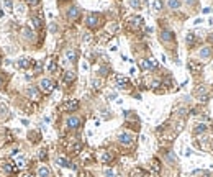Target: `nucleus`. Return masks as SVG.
<instances>
[{"label":"nucleus","instance_id":"6ab92c4d","mask_svg":"<svg viewBox=\"0 0 213 177\" xmlns=\"http://www.w3.org/2000/svg\"><path fill=\"white\" fill-rule=\"evenodd\" d=\"M10 118V110H8V107L5 103H0V120L5 121Z\"/></svg>","mask_w":213,"mask_h":177},{"label":"nucleus","instance_id":"1a4fd4ad","mask_svg":"<svg viewBox=\"0 0 213 177\" xmlns=\"http://www.w3.org/2000/svg\"><path fill=\"white\" fill-rule=\"evenodd\" d=\"M77 108H79V100H75V98L64 102L63 107H61V110H63V112H67V113H72V112H75Z\"/></svg>","mask_w":213,"mask_h":177},{"label":"nucleus","instance_id":"aec40b11","mask_svg":"<svg viewBox=\"0 0 213 177\" xmlns=\"http://www.w3.org/2000/svg\"><path fill=\"white\" fill-rule=\"evenodd\" d=\"M36 174L38 177H51V169H49V166H40L38 167V171H36Z\"/></svg>","mask_w":213,"mask_h":177},{"label":"nucleus","instance_id":"a19ab883","mask_svg":"<svg viewBox=\"0 0 213 177\" xmlns=\"http://www.w3.org/2000/svg\"><path fill=\"white\" fill-rule=\"evenodd\" d=\"M59 2H61V3H63V2H69V0H59Z\"/></svg>","mask_w":213,"mask_h":177},{"label":"nucleus","instance_id":"58836bf2","mask_svg":"<svg viewBox=\"0 0 213 177\" xmlns=\"http://www.w3.org/2000/svg\"><path fill=\"white\" fill-rule=\"evenodd\" d=\"M3 7H7L8 10H12V0H3Z\"/></svg>","mask_w":213,"mask_h":177},{"label":"nucleus","instance_id":"39448f33","mask_svg":"<svg viewBox=\"0 0 213 177\" xmlns=\"http://www.w3.org/2000/svg\"><path fill=\"white\" fill-rule=\"evenodd\" d=\"M25 94H26V97L28 98H31V100H35V102H40L41 100V90L38 89V85H28V87L25 89Z\"/></svg>","mask_w":213,"mask_h":177},{"label":"nucleus","instance_id":"4c0bfd02","mask_svg":"<svg viewBox=\"0 0 213 177\" xmlns=\"http://www.w3.org/2000/svg\"><path fill=\"white\" fill-rule=\"evenodd\" d=\"M165 156H167L169 162H176V156H174V154H172V152H170V151H169V152H167V154H165Z\"/></svg>","mask_w":213,"mask_h":177},{"label":"nucleus","instance_id":"7c9ffc66","mask_svg":"<svg viewBox=\"0 0 213 177\" xmlns=\"http://www.w3.org/2000/svg\"><path fill=\"white\" fill-rule=\"evenodd\" d=\"M153 171L154 172H159L161 171V162H159V159H156V157L153 159Z\"/></svg>","mask_w":213,"mask_h":177},{"label":"nucleus","instance_id":"c9c22d12","mask_svg":"<svg viewBox=\"0 0 213 177\" xmlns=\"http://www.w3.org/2000/svg\"><path fill=\"white\" fill-rule=\"evenodd\" d=\"M103 175H105V177H115V171L105 169V171H103Z\"/></svg>","mask_w":213,"mask_h":177},{"label":"nucleus","instance_id":"412c9836","mask_svg":"<svg viewBox=\"0 0 213 177\" xmlns=\"http://www.w3.org/2000/svg\"><path fill=\"white\" fill-rule=\"evenodd\" d=\"M56 164L61 166V167H74L66 156H58V157H56Z\"/></svg>","mask_w":213,"mask_h":177},{"label":"nucleus","instance_id":"9d476101","mask_svg":"<svg viewBox=\"0 0 213 177\" xmlns=\"http://www.w3.org/2000/svg\"><path fill=\"white\" fill-rule=\"evenodd\" d=\"M115 84H116V87L121 89V90H128L131 87L130 79L125 77V75H116V77H115Z\"/></svg>","mask_w":213,"mask_h":177},{"label":"nucleus","instance_id":"0eeeda50","mask_svg":"<svg viewBox=\"0 0 213 177\" xmlns=\"http://www.w3.org/2000/svg\"><path fill=\"white\" fill-rule=\"evenodd\" d=\"M21 40L25 43H28V44H31V43H35V40H36V33L33 31L30 26H23L21 28Z\"/></svg>","mask_w":213,"mask_h":177},{"label":"nucleus","instance_id":"72a5a7b5","mask_svg":"<svg viewBox=\"0 0 213 177\" xmlns=\"http://www.w3.org/2000/svg\"><path fill=\"white\" fill-rule=\"evenodd\" d=\"M190 69L195 71V72H200V71H202V66L197 64V63H190Z\"/></svg>","mask_w":213,"mask_h":177},{"label":"nucleus","instance_id":"c756f323","mask_svg":"<svg viewBox=\"0 0 213 177\" xmlns=\"http://www.w3.org/2000/svg\"><path fill=\"white\" fill-rule=\"evenodd\" d=\"M185 41H187V44H188V46H192L193 43L197 41V36L193 35V33H188V35H187V38H185Z\"/></svg>","mask_w":213,"mask_h":177},{"label":"nucleus","instance_id":"ddd939ff","mask_svg":"<svg viewBox=\"0 0 213 177\" xmlns=\"http://www.w3.org/2000/svg\"><path fill=\"white\" fill-rule=\"evenodd\" d=\"M33 64H35V61L30 59V57H20V59H18V63H17L18 69H23V71L33 67Z\"/></svg>","mask_w":213,"mask_h":177},{"label":"nucleus","instance_id":"a878e982","mask_svg":"<svg viewBox=\"0 0 213 177\" xmlns=\"http://www.w3.org/2000/svg\"><path fill=\"white\" fill-rule=\"evenodd\" d=\"M128 5L131 8H135V10H139L141 5H143V2H141V0H128Z\"/></svg>","mask_w":213,"mask_h":177},{"label":"nucleus","instance_id":"bb28decb","mask_svg":"<svg viewBox=\"0 0 213 177\" xmlns=\"http://www.w3.org/2000/svg\"><path fill=\"white\" fill-rule=\"evenodd\" d=\"M7 82H8V75H7V72H0V90L5 87Z\"/></svg>","mask_w":213,"mask_h":177},{"label":"nucleus","instance_id":"ea45409f","mask_svg":"<svg viewBox=\"0 0 213 177\" xmlns=\"http://www.w3.org/2000/svg\"><path fill=\"white\" fill-rule=\"evenodd\" d=\"M187 3H188V5H190V7H192V5H193V3H195V0H187Z\"/></svg>","mask_w":213,"mask_h":177},{"label":"nucleus","instance_id":"2f4dec72","mask_svg":"<svg viewBox=\"0 0 213 177\" xmlns=\"http://www.w3.org/2000/svg\"><path fill=\"white\" fill-rule=\"evenodd\" d=\"M25 2H26V5H28V7H38L41 0H25Z\"/></svg>","mask_w":213,"mask_h":177},{"label":"nucleus","instance_id":"f704fd0d","mask_svg":"<svg viewBox=\"0 0 213 177\" xmlns=\"http://www.w3.org/2000/svg\"><path fill=\"white\" fill-rule=\"evenodd\" d=\"M48 69H49V72H56V69H58V66H56V61H49Z\"/></svg>","mask_w":213,"mask_h":177},{"label":"nucleus","instance_id":"393cba45","mask_svg":"<svg viewBox=\"0 0 213 177\" xmlns=\"http://www.w3.org/2000/svg\"><path fill=\"white\" fill-rule=\"evenodd\" d=\"M110 74V67H108V66H100V67H98V75H100V77H105V75H108Z\"/></svg>","mask_w":213,"mask_h":177},{"label":"nucleus","instance_id":"f8f14e48","mask_svg":"<svg viewBox=\"0 0 213 177\" xmlns=\"http://www.w3.org/2000/svg\"><path fill=\"white\" fill-rule=\"evenodd\" d=\"M64 56H66V59L72 64H75L79 59V52H77V49H74V48H67V49L64 51Z\"/></svg>","mask_w":213,"mask_h":177},{"label":"nucleus","instance_id":"a211bd4d","mask_svg":"<svg viewBox=\"0 0 213 177\" xmlns=\"http://www.w3.org/2000/svg\"><path fill=\"white\" fill-rule=\"evenodd\" d=\"M139 66H141V69L148 71V69L158 67V63H156L154 59H141V61H139Z\"/></svg>","mask_w":213,"mask_h":177},{"label":"nucleus","instance_id":"6e6552de","mask_svg":"<svg viewBox=\"0 0 213 177\" xmlns=\"http://www.w3.org/2000/svg\"><path fill=\"white\" fill-rule=\"evenodd\" d=\"M159 40H161V43H164V44H172L176 36H174V33L170 30H162L159 35Z\"/></svg>","mask_w":213,"mask_h":177},{"label":"nucleus","instance_id":"c85d7f7f","mask_svg":"<svg viewBox=\"0 0 213 177\" xmlns=\"http://www.w3.org/2000/svg\"><path fill=\"white\" fill-rule=\"evenodd\" d=\"M162 7H164V2H162V0H154V2H153L154 12H161V10H162Z\"/></svg>","mask_w":213,"mask_h":177},{"label":"nucleus","instance_id":"b1692460","mask_svg":"<svg viewBox=\"0 0 213 177\" xmlns=\"http://www.w3.org/2000/svg\"><path fill=\"white\" fill-rule=\"evenodd\" d=\"M182 5L181 0H167V7L170 8V10H179Z\"/></svg>","mask_w":213,"mask_h":177},{"label":"nucleus","instance_id":"423d86ee","mask_svg":"<svg viewBox=\"0 0 213 177\" xmlns=\"http://www.w3.org/2000/svg\"><path fill=\"white\" fill-rule=\"evenodd\" d=\"M80 15H82V10H80L77 5H72L66 10V18H67L69 21H77L80 18Z\"/></svg>","mask_w":213,"mask_h":177},{"label":"nucleus","instance_id":"5701e85b","mask_svg":"<svg viewBox=\"0 0 213 177\" xmlns=\"http://www.w3.org/2000/svg\"><path fill=\"white\" fill-rule=\"evenodd\" d=\"M207 131V125H205V123H198V125H195V128H193V130H192V133H193V135H202V133H205Z\"/></svg>","mask_w":213,"mask_h":177},{"label":"nucleus","instance_id":"4be33fe9","mask_svg":"<svg viewBox=\"0 0 213 177\" xmlns=\"http://www.w3.org/2000/svg\"><path fill=\"white\" fill-rule=\"evenodd\" d=\"M30 21H31V25L35 26V30H38V31L43 30V26H44V23H43V18L41 17H31Z\"/></svg>","mask_w":213,"mask_h":177},{"label":"nucleus","instance_id":"e433bc0d","mask_svg":"<svg viewBox=\"0 0 213 177\" xmlns=\"http://www.w3.org/2000/svg\"><path fill=\"white\" fill-rule=\"evenodd\" d=\"M100 85H102V82H100L98 79H93V80H92V87H93V89H100Z\"/></svg>","mask_w":213,"mask_h":177},{"label":"nucleus","instance_id":"473e14b6","mask_svg":"<svg viewBox=\"0 0 213 177\" xmlns=\"http://www.w3.org/2000/svg\"><path fill=\"white\" fill-rule=\"evenodd\" d=\"M38 157H40L41 161H46V159H48V151H46V149H41L40 154H38Z\"/></svg>","mask_w":213,"mask_h":177},{"label":"nucleus","instance_id":"4468645a","mask_svg":"<svg viewBox=\"0 0 213 177\" xmlns=\"http://www.w3.org/2000/svg\"><path fill=\"white\" fill-rule=\"evenodd\" d=\"M128 25H130L131 30H138V28L143 26V18L141 17H130L128 18Z\"/></svg>","mask_w":213,"mask_h":177},{"label":"nucleus","instance_id":"9b49d317","mask_svg":"<svg viewBox=\"0 0 213 177\" xmlns=\"http://www.w3.org/2000/svg\"><path fill=\"white\" fill-rule=\"evenodd\" d=\"M0 172L5 174V175H10V174L15 172V166H13L10 161H2L0 162Z\"/></svg>","mask_w":213,"mask_h":177},{"label":"nucleus","instance_id":"2eb2a0df","mask_svg":"<svg viewBox=\"0 0 213 177\" xmlns=\"http://www.w3.org/2000/svg\"><path fill=\"white\" fill-rule=\"evenodd\" d=\"M213 56V48L211 46H203L200 51H198V57H200V59H210V57Z\"/></svg>","mask_w":213,"mask_h":177},{"label":"nucleus","instance_id":"7ed1b4c3","mask_svg":"<svg viewBox=\"0 0 213 177\" xmlns=\"http://www.w3.org/2000/svg\"><path fill=\"white\" fill-rule=\"evenodd\" d=\"M116 140L118 143H120L121 146H133V143H135V135L133 133H130V131H120L118 133V136H116Z\"/></svg>","mask_w":213,"mask_h":177},{"label":"nucleus","instance_id":"20e7f679","mask_svg":"<svg viewBox=\"0 0 213 177\" xmlns=\"http://www.w3.org/2000/svg\"><path fill=\"white\" fill-rule=\"evenodd\" d=\"M66 126H67V130H79L82 126V118L79 115H69L66 118Z\"/></svg>","mask_w":213,"mask_h":177},{"label":"nucleus","instance_id":"dca6fc26","mask_svg":"<svg viewBox=\"0 0 213 177\" xmlns=\"http://www.w3.org/2000/svg\"><path fill=\"white\" fill-rule=\"evenodd\" d=\"M75 79H77V74H75L74 71H66L64 75H63V80H64V84H66V85L74 84V82H75Z\"/></svg>","mask_w":213,"mask_h":177},{"label":"nucleus","instance_id":"f03ea898","mask_svg":"<svg viewBox=\"0 0 213 177\" xmlns=\"http://www.w3.org/2000/svg\"><path fill=\"white\" fill-rule=\"evenodd\" d=\"M38 89L41 90V94H51L54 90V80L51 77H41L38 80Z\"/></svg>","mask_w":213,"mask_h":177},{"label":"nucleus","instance_id":"cd10ccee","mask_svg":"<svg viewBox=\"0 0 213 177\" xmlns=\"http://www.w3.org/2000/svg\"><path fill=\"white\" fill-rule=\"evenodd\" d=\"M28 138H30V141L38 143V141H40V138H41V135L38 131H30V133H28Z\"/></svg>","mask_w":213,"mask_h":177},{"label":"nucleus","instance_id":"f257e3e1","mask_svg":"<svg viewBox=\"0 0 213 177\" xmlns=\"http://www.w3.org/2000/svg\"><path fill=\"white\" fill-rule=\"evenodd\" d=\"M103 15L98 12H90L87 13V17H85V25L87 28H90V30H98L102 25H103Z\"/></svg>","mask_w":213,"mask_h":177},{"label":"nucleus","instance_id":"f3484780","mask_svg":"<svg viewBox=\"0 0 213 177\" xmlns=\"http://www.w3.org/2000/svg\"><path fill=\"white\" fill-rule=\"evenodd\" d=\"M113 159H115V154H113L112 151H102L100 152L102 164H110V162H113Z\"/></svg>","mask_w":213,"mask_h":177}]
</instances>
